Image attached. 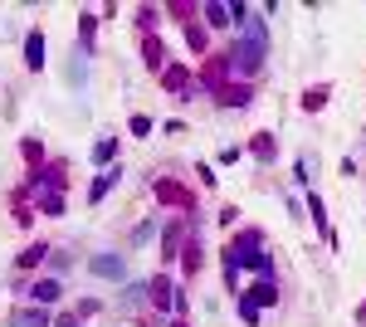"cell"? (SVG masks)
<instances>
[{"label": "cell", "instance_id": "cell-1", "mask_svg": "<svg viewBox=\"0 0 366 327\" xmlns=\"http://www.w3.org/2000/svg\"><path fill=\"white\" fill-rule=\"evenodd\" d=\"M259 254H264V249H259V235H254V230H244L239 240H230V249H225V274H230V284H235L239 268H249Z\"/></svg>", "mask_w": 366, "mask_h": 327}, {"label": "cell", "instance_id": "cell-2", "mask_svg": "<svg viewBox=\"0 0 366 327\" xmlns=\"http://www.w3.org/2000/svg\"><path fill=\"white\" fill-rule=\"evenodd\" d=\"M225 59H230V69H235V74H259V64H264V44L244 34V39H235V44H230Z\"/></svg>", "mask_w": 366, "mask_h": 327}, {"label": "cell", "instance_id": "cell-3", "mask_svg": "<svg viewBox=\"0 0 366 327\" xmlns=\"http://www.w3.org/2000/svg\"><path fill=\"white\" fill-rule=\"evenodd\" d=\"M88 268H93L98 279H127V259L122 254H93Z\"/></svg>", "mask_w": 366, "mask_h": 327}, {"label": "cell", "instance_id": "cell-4", "mask_svg": "<svg viewBox=\"0 0 366 327\" xmlns=\"http://www.w3.org/2000/svg\"><path fill=\"white\" fill-rule=\"evenodd\" d=\"M59 293H64V288H59L54 279H39L34 288H25V298H30L34 308H49V303H59Z\"/></svg>", "mask_w": 366, "mask_h": 327}, {"label": "cell", "instance_id": "cell-5", "mask_svg": "<svg viewBox=\"0 0 366 327\" xmlns=\"http://www.w3.org/2000/svg\"><path fill=\"white\" fill-rule=\"evenodd\" d=\"M10 327H49V308H20V313H10Z\"/></svg>", "mask_w": 366, "mask_h": 327}, {"label": "cell", "instance_id": "cell-6", "mask_svg": "<svg viewBox=\"0 0 366 327\" xmlns=\"http://www.w3.org/2000/svg\"><path fill=\"white\" fill-rule=\"evenodd\" d=\"M147 298H151L156 308H171V303H176V288H171L166 279H151V284H147Z\"/></svg>", "mask_w": 366, "mask_h": 327}, {"label": "cell", "instance_id": "cell-7", "mask_svg": "<svg viewBox=\"0 0 366 327\" xmlns=\"http://www.w3.org/2000/svg\"><path fill=\"white\" fill-rule=\"evenodd\" d=\"M244 298H249L254 308H264V303H274V298H279V284H274V279H259V284H254Z\"/></svg>", "mask_w": 366, "mask_h": 327}, {"label": "cell", "instance_id": "cell-8", "mask_svg": "<svg viewBox=\"0 0 366 327\" xmlns=\"http://www.w3.org/2000/svg\"><path fill=\"white\" fill-rule=\"evenodd\" d=\"M25 64H30V69H39V64H44V34H39V30H30V34H25Z\"/></svg>", "mask_w": 366, "mask_h": 327}, {"label": "cell", "instance_id": "cell-9", "mask_svg": "<svg viewBox=\"0 0 366 327\" xmlns=\"http://www.w3.org/2000/svg\"><path fill=\"white\" fill-rule=\"evenodd\" d=\"M249 98H254L249 88H225V93H220V103H225V107H249Z\"/></svg>", "mask_w": 366, "mask_h": 327}, {"label": "cell", "instance_id": "cell-10", "mask_svg": "<svg viewBox=\"0 0 366 327\" xmlns=\"http://www.w3.org/2000/svg\"><path fill=\"white\" fill-rule=\"evenodd\" d=\"M147 64H151V69H162V64H166V49H162V39H147Z\"/></svg>", "mask_w": 366, "mask_h": 327}, {"label": "cell", "instance_id": "cell-11", "mask_svg": "<svg viewBox=\"0 0 366 327\" xmlns=\"http://www.w3.org/2000/svg\"><path fill=\"white\" fill-rule=\"evenodd\" d=\"M39 259H49V249H44V244H30V249L20 254V268H34Z\"/></svg>", "mask_w": 366, "mask_h": 327}, {"label": "cell", "instance_id": "cell-12", "mask_svg": "<svg viewBox=\"0 0 366 327\" xmlns=\"http://www.w3.org/2000/svg\"><path fill=\"white\" fill-rule=\"evenodd\" d=\"M113 151H118V142H113V137H103V142L93 147V161L103 167V161H113Z\"/></svg>", "mask_w": 366, "mask_h": 327}, {"label": "cell", "instance_id": "cell-13", "mask_svg": "<svg viewBox=\"0 0 366 327\" xmlns=\"http://www.w3.org/2000/svg\"><path fill=\"white\" fill-rule=\"evenodd\" d=\"M113 181H118V171H103V176L93 181V200H103V196H108V191H113Z\"/></svg>", "mask_w": 366, "mask_h": 327}, {"label": "cell", "instance_id": "cell-14", "mask_svg": "<svg viewBox=\"0 0 366 327\" xmlns=\"http://www.w3.org/2000/svg\"><path fill=\"white\" fill-rule=\"evenodd\" d=\"M147 298V284H127V293H122V308H137Z\"/></svg>", "mask_w": 366, "mask_h": 327}, {"label": "cell", "instance_id": "cell-15", "mask_svg": "<svg viewBox=\"0 0 366 327\" xmlns=\"http://www.w3.org/2000/svg\"><path fill=\"white\" fill-rule=\"evenodd\" d=\"M205 20L211 25H230V6H205Z\"/></svg>", "mask_w": 366, "mask_h": 327}, {"label": "cell", "instance_id": "cell-16", "mask_svg": "<svg viewBox=\"0 0 366 327\" xmlns=\"http://www.w3.org/2000/svg\"><path fill=\"white\" fill-rule=\"evenodd\" d=\"M249 268H254V274H259V279H274V259H269V254H259V259H254Z\"/></svg>", "mask_w": 366, "mask_h": 327}, {"label": "cell", "instance_id": "cell-17", "mask_svg": "<svg viewBox=\"0 0 366 327\" xmlns=\"http://www.w3.org/2000/svg\"><path fill=\"white\" fill-rule=\"evenodd\" d=\"M186 83H191V74H186V69H166V88H176V93H181Z\"/></svg>", "mask_w": 366, "mask_h": 327}, {"label": "cell", "instance_id": "cell-18", "mask_svg": "<svg viewBox=\"0 0 366 327\" xmlns=\"http://www.w3.org/2000/svg\"><path fill=\"white\" fill-rule=\"evenodd\" d=\"M186 39H191V49H195V54L205 49V30H200V25H186Z\"/></svg>", "mask_w": 366, "mask_h": 327}, {"label": "cell", "instance_id": "cell-19", "mask_svg": "<svg viewBox=\"0 0 366 327\" xmlns=\"http://www.w3.org/2000/svg\"><path fill=\"white\" fill-rule=\"evenodd\" d=\"M39 205H44V215H64V196H44Z\"/></svg>", "mask_w": 366, "mask_h": 327}, {"label": "cell", "instance_id": "cell-20", "mask_svg": "<svg viewBox=\"0 0 366 327\" xmlns=\"http://www.w3.org/2000/svg\"><path fill=\"white\" fill-rule=\"evenodd\" d=\"M235 308H239V317H244V322H259V308H254V303H249V298H239V303H235Z\"/></svg>", "mask_w": 366, "mask_h": 327}, {"label": "cell", "instance_id": "cell-21", "mask_svg": "<svg viewBox=\"0 0 366 327\" xmlns=\"http://www.w3.org/2000/svg\"><path fill=\"white\" fill-rule=\"evenodd\" d=\"M186 268H200V240H195V244H186Z\"/></svg>", "mask_w": 366, "mask_h": 327}, {"label": "cell", "instance_id": "cell-22", "mask_svg": "<svg viewBox=\"0 0 366 327\" xmlns=\"http://www.w3.org/2000/svg\"><path fill=\"white\" fill-rule=\"evenodd\" d=\"M361 322H366V308H361Z\"/></svg>", "mask_w": 366, "mask_h": 327}]
</instances>
